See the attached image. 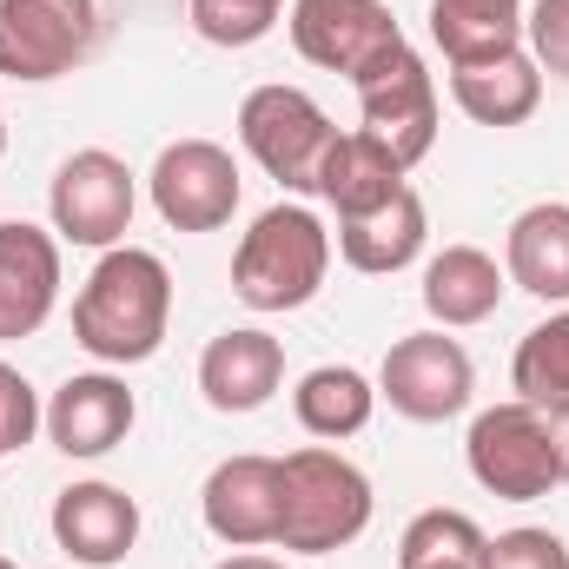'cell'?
<instances>
[{
	"instance_id": "obj_1",
	"label": "cell",
	"mask_w": 569,
	"mask_h": 569,
	"mask_svg": "<svg viewBox=\"0 0 569 569\" xmlns=\"http://www.w3.org/2000/svg\"><path fill=\"white\" fill-rule=\"evenodd\" d=\"M172 325V272L146 246H113L73 298V345L100 365H146Z\"/></svg>"
},
{
	"instance_id": "obj_2",
	"label": "cell",
	"mask_w": 569,
	"mask_h": 569,
	"mask_svg": "<svg viewBox=\"0 0 569 569\" xmlns=\"http://www.w3.org/2000/svg\"><path fill=\"white\" fill-rule=\"evenodd\" d=\"M331 272V232L311 206H272L252 219V232L232 252V291L252 311H298L325 291Z\"/></svg>"
},
{
	"instance_id": "obj_3",
	"label": "cell",
	"mask_w": 569,
	"mask_h": 569,
	"mask_svg": "<svg viewBox=\"0 0 569 569\" xmlns=\"http://www.w3.org/2000/svg\"><path fill=\"white\" fill-rule=\"evenodd\" d=\"M284 463V517H279V543L298 557H331L345 543H358L371 530V477L311 443V450H291Z\"/></svg>"
},
{
	"instance_id": "obj_4",
	"label": "cell",
	"mask_w": 569,
	"mask_h": 569,
	"mask_svg": "<svg viewBox=\"0 0 569 569\" xmlns=\"http://www.w3.org/2000/svg\"><path fill=\"white\" fill-rule=\"evenodd\" d=\"M463 457H470V477L490 497H503V503H537V497H550L563 483V470H557V430L523 398L477 411V425L463 437Z\"/></svg>"
},
{
	"instance_id": "obj_5",
	"label": "cell",
	"mask_w": 569,
	"mask_h": 569,
	"mask_svg": "<svg viewBox=\"0 0 569 569\" xmlns=\"http://www.w3.org/2000/svg\"><path fill=\"white\" fill-rule=\"evenodd\" d=\"M239 140L284 192H318V166H325V152L338 140V127L305 87L272 80V87H252L239 100Z\"/></svg>"
},
{
	"instance_id": "obj_6",
	"label": "cell",
	"mask_w": 569,
	"mask_h": 569,
	"mask_svg": "<svg viewBox=\"0 0 569 569\" xmlns=\"http://www.w3.org/2000/svg\"><path fill=\"white\" fill-rule=\"evenodd\" d=\"M133 166L107 146H80L73 159H60L53 186H47V212H53V239L87 246V252H113L133 232Z\"/></svg>"
},
{
	"instance_id": "obj_7",
	"label": "cell",
	"mask_w": 569,
	"mask_h": 569,
	"mask_svg": "<svg viewBox=\"0 0 569 569\" xmlns=\"http://www.w3.org/2000/svg\"><path fill=\"white\" fill-rule=\"evenodd\" d=\"M284 27H291V47L311 67L345 73L351 87L365 73H378L398 47H411L385 0H291V20Z\"/></svg>"
},
{
	"instance_id": "obj_8",
	"label": "cell",
	"mask_w": 569,
	"mask_h": 569,
	"mask_svg": "<svg viewBox=\"0 0 569 569\" xmlns=\"http://www.w3.org/2000/svg\"><path fill=\"white\" fill-rule=\"evenodd\" d=\"M100 7L93 0H0V73L20 87L60 80L93 53Z\"/></svg>"
},
{
	"instance_id": "obj_9",
	"label": "cell",
	"mask_w": 569,
	"mask_h": 569,
	"mask_svg": "<svg viewBox=\"0 0 569 569\" xmlns=\"http://www.w3.org/2000/svg\"><path fill=\"white\" fill-rule=\"evenodd\" d=\"M146 186H152V212H159L172 232H219V226H232L239 192H246L239 159H232L219 140L159 146Z\"/></svg>"
},
{
	"instance_id": "obj_10",
	"label": "cell",
	"mask_w": 569,
	"mask_h": 569,
	"mask_svg": "<svg viewBox=\"0 0 569 569\" xmlns=\"http://www.w3.org/2000/svg\"><path fill=\"white\" fill-rule=\"evenodd\" d=\"M470 391H477V365H470V351H463L457 338H443V331H411V338H398V345L385 351V365H378V398H385L398 418H411V425H443V418H457V411L470 405Z\"/></svg>"
},
{
	"instance_id": "obj_11",
	"label": "cell",
	"mask_w": 569,
	"mask_h": 569,
	"mask_svg": "<svg viewBox=\"0 0 569 569\" xmlns=\"http://www.w3.org/2000/svg\"><path fill=\"white\" fill-rule=\"evenodd\" d=\"M358 113H365L358 133L371 146H385L411 172L430 146H437V80H430V67L411 47H398L378 73L358 80Z\"/></svg>"
},
{
	"instance_id": "obj_12",
	"label": "cell",
	"mask_w": 569,
	"mask_h": 569,
	"mask_svg": "<svg viewBox=\"0 0 569 569\" xmlns=\"http://www.w3.org/2000/svg\"><path fill=\"white\" fill-rule=\"evenodd\" d=\"M199 510H206V530L232 550H259V543H279V517H284V463L279 457H226L212 463L206 490H199Z\"/></svg>"
},
{
	"instance_id": "obj_13",
	"label": "cell",
	"mask_w": 569,
	"mask_h": 569,
	"mask_svg": "<svg viewBox=\"0 0 569 569\" xmlns=\"http://www.w3.org/2000/svg\"><path fill=\"white\" fill-rule=\"evenodd\" d=\"M60 305V239L27 219H0V345L33 338Z\"/></svg>"
},
{
	"instance_id": "obj_14",
	"label": "cell",
	"mask_w": 569,
	"mask_h": 569,
	"mask_svg": "<svg viewBox=\"0 0 569 569\" xmlns=\"http://www.w3.org/2000/svg\"><path fill=\"white\" fill-rule=\"evenodd\" d=\"M133 418H140V405H133L127 378H113V371H80V378H67V385L47 398V425L40 430L53 437L60 457H107V450L127 443Z\"/></svg>"
},
{
	"instance_id": "obj_15",
	"label": "cell",
	"mask_w": 569,
	"mask_h": 569,
	"mask_svg": "<svg viewBox=\"0 0 569 569\" xmlns=\"http://www.w3.org/2000/svg\"><path fill=\"white\" fill-rule=\"evenodd\" d=\"M53 543L87 569H113L140 543V503L120 483H67L53 497Z\"/></svg>"
},
{
	"instance_id": "obj_16",
	"label": "cell",
	"mask_w": 569,
	"mask_h": 569,
	"mask_svg": "<svg viewBox=\"0 0 569 569\" xmlns=\"http://www.w3.org/2000/svg\"><path fill=\"white\" fill-rule=\"evenodd\" d=\"M279 385H284V345L272 331H259V325L219 331V338L206 345V358H199V391H206V405L226 411V418H246V411L272 405Z\"/></svg>"
},
{
	"instance_id": "obj_17",
	"label": "cell",
	"mask_w": 569,
	"mask_h": 569,
	"mask_svg": "<svg viewBox=\"0 0 569 569\" xmlns=\"http://www.w3.org/2000/svg\"><path fill=\"white\" fill-rule=\"evenodd\" d=\"M425 199L411 192V186H398L391 199H378V206H365V212H345L338 219V252H345V266L351 272H371V279H391V272H405L418 252H425Z\"/></svg>"
},
{
	"instance_id": "obj_18",
	"label": "cell",
	"mask_w": 569,
	"mask_h": 569,
	"mask_svg": "<svg viewBox=\"0 0 569 569\" xmlns=\"http://www.w3.org/2000/svg\"><path fill=\"white\" fill-rule=\"evenodd\" d=\"M450 100L477 120V127H523L543 107V67L530 60V47L450 67Z\"/></svg>"
},
{
	"instance_id": "obj_19",
	"label": "cell",
	"mask_w": 569,
	"mask_h": 569,
	"mask_svg": "<svg viewBox=\"0 0 569 569\" xmlns=\"http://www.w3.org/2000/svg\"><path fill=\"white\" fill-rule=\"evenodd\" d=\"M503 279L543 305H563L569 298V206L563 199H543L530 212L510 219V239H503Z\"/></svg>"
},
{
	"instance_id": "obj_20",
	"label": "cell",
	"mask_w": 569,
	"mask_h": 569,
	"mask_svg": "<svg viewBox=\"0 0 569 569\" xmlns=\"http://www.w3.org/2000/svg\"><path fill=\"white\" fill-rule=\"evenodd\" d=\"M503 266L483 252V246H443L425 266V311L443 331H463V325H483L497 305H503Z\"/></svg>"
},
{
	"instance_id": "obj_21",
	"label": "cell",
	"mask_w": 569,
	"mask_h": 569,
	"mask_svg": "<svg viewBox=\"0 0 569 569\" xmlns=\"http://www.w3.org/2000/svg\"><path fill=\"white\" fill-rule=\"evenodd\" d=\"M430 40L450 67L523 47V0H430Z\"/></svg>"
},
{
	"instance_id": "obj_22",
	"label": "cell",
	"mask_w": 569,
	"mask_h": 569,
	"mask_svg": "<svg viewBox=\"0 0 569 569\" xmlns=\"http://www.w3.org/2000/svg\"><path fill=\"white\" fill-rule=\"evenodd\" d=\"M398 186H411L405 179V166L385 152V146H371L365 133H338L331 152H325V166H318V199L345 219V212H365V206H378V199H391Z\"/></svg>"
},
{
	"instance_id": "obj_23",
	"label": "cell",
	"mask_w": 569,
	"mask_h": 569,
	"mask_svg": "<svg viewBox=\"0 0 569 569\" xmlns=\"http://www.w3.org/2000/svg\"><path fill=\"white\" fill-rule=\"evenodd\" d=\"M291 405H298V425L311 430V437L338 443V437H358V430L371 425L378 385H371L365 371H351V365H318V371L298 378Z\"/></svg>"
},
{
	"instance_id": "obj_24",
	"label": "cell",
	"mask_w": 569,
	"mask_h": 569,
	"mask_svg": "<svg viewBox=\"0 0 569 569\" xmlns=\"http://www.w3.org/2000/svg\"><path fill=\"white\" fill-rule=\"evenodd\" d=\"M510 385L523 405H537L543 418L569 411V311H550L543 325L523 331L517 358H510Z\"/></svg>"
},
{
	"instance_id": "obj_25",
	"label": "cell",
	"mask_w": 569,
	"mask_h": 569,
	"mask_svg": "<svg viewBox=\"0 0 569 569\" xmlns=\"http://www.w3.org/2000/svg\"><path fill=\"white\" fill-rule=\"evenodd\" d=\"M490 537L463 510H425L398 537V569H483Z\"/></svg>"
},
{
	"instance_id": "obj_26",
	"label": "cell",
	"mask_w": 569,
	"mask_h": 569,
	"mask_svg": "<svg viewBox=\"0 0 569 569\" xmlns=\"http://www.w3.org/2000/svg\"><path fill=\"white\" fill-rule=\"evenodd\" d=\"M284 0H192V27L212 47H259L279 27Z\"/></svg>"
},
{
	"instance_id": "obj_27",
	"label": "cell",
	"mask_w": 569,
	"mask_h": 569,
	"mask_svg": "<svg viewBox=\"0 0 569 569\" xmlns=\"http://www.w3.org/2000/svg\"><path fill=\"white\" fill-rule=\"evenodd\" d=\"M47 425V405H40V391L0 358V457H13V450H27L33 443V430Z\"/></svg>"
},
{
	"instance_id": "obj_28",
	"label": "cell",
	"mask_w": 569,
	"mask_h": 569,
	"mask_svg": "<svg viewBox=\"0 0 569 569\" xmlns=\"http://www.w3.org/2000/svg\"><path fill=\"white\" fill-rule=\"evenodd\" d=\"M483 569H569V543L557 530H503L490 537Z\"/></svg>"
},
{
	"instance_id": "obj_29",
	"label": "cell",
	"mask_w": 569,
	"mask_h": 569,
	"mask_svg": "<svg viewBox=\"0 0 569 569\" xmlns=\"http://www.w3.org/2000/svg\"><path fill=\"white\" fill-rule=\"evenodd\" d=\"M523 40H530V60L543 73L569 80V0H537L523 13Z\"/></svg>"
},
{
	"instance_id": "obj_30",
	"label": "cell",
	"mask_w": 569,
	"mask_h": 569,
	"mask_svg": "<svg viewBox=\"0 0 569 569\" xmlns=\"http://www.w3.org/2000/svg\"><path fill=\"white\" fill-rule=\"evenodd\" d=\"M212 569H284L279 557H259V550H239V557H226V563H212Z\"/></svg>"
},
{
	"instance_id": "obj_31",
	"label": "cell",
	"mask_w": 569,
	"mask_h": 569,
	"mask_svg": "<svg viewBox=\"0 0 569 569\" xmlns=\"http://www.w3.org/2000/svg\"><path fill=\"white\" fill-rule=\"evenodd\" d=\"M550 430H557V470H563V483H569V411H557Z\"/></svg>"
},
{
	"instance_id": "obj_32",
	"label": "cell",
	"mask_w": 569,
	"mask_h": 569,
	"mask_svg": "<svg viewBox=\"0 0 569 569\" xmlns=\"http://www.w3.org/2000/svg\"><path fill=\"white\" fill-rule=\"evenodd\" d=\"M0 152H7V120H0Z\"/></svg>"
},
{
	"instance_id": "obj_33",
	"label": "cell",
	"mask_w": 569,
	"mask_h": 569,
	"mask_svg": "<svg viewBox=\"0 0 569 569\" xmlns=\"http://www.w3.org/2000/svg\"><path fill=\"white\" fill-rule=\"evenodd\" d=\"M0 569H13V563H7V557H0Z\"/></svg>"
}]
</instances>
